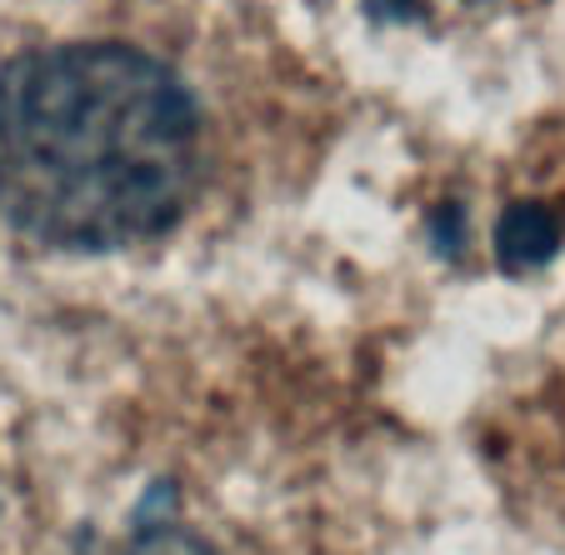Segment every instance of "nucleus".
<instances>
[{"label": "nucleus", "instance_id": "1", "mask_svg": "<svg viewBox=\"0 0 565 555\" xmlns=\"http://www.w3.org/2000/svg\"><path fill=\"white\" fill-rule=\"evenodd\" d=\"M201 181L185 81L120 41L21 51L0 65V221L51 250L160 235Z\"/></svg>", "mask_w": 565, "mask_h": 555}, {"label": "nucleus", "instance_id": "2", "mask_svg": "<svg viewBox=\"0 0 565 555\" xmlns=\"http://www.w3.org/2000/svg\"><path fill=\"white\" fill-rule=\"evenodd\" d=\"M495 246H501V260H511V266H535L561 246V221L545 205H521L501 221Z\"/></svg>", "mask_w": 565, "mask_h": 555}, {"label": "nucleus", "instance_id": "3", "mask_svg": "<svg viewBox=\"0 0 565 555\" xmlns=\"http://www.w3.org/2000/svg\"><path fill=\"white\" fill-rule=\"evenodd\" d=\"M126 555H215V551L205 541H195L191 531H181V525H150V531H140L130 541Z\"/></svg>", "mask_w": 565, "mask_h": 555}, {"label": "nucleus", "instance_id": "4", "mask_svg": "<svg viewBox=\"0 0 565 555\" xmlns=\"http://www.w3.org/2000/svg\"><path fill=\"white\" fill-rule=\"evenodd\" d=\"M430 0H361V11L375 21H416Z\"/></svg>", "mask_w": 565, "mask_h": 555}]
</instances>
